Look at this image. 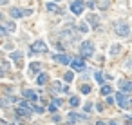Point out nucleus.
<instances>
[{
    "mask_svg": "<svg viewBox=\"0 0 132 125\" xmlns=\"http://www.w3.org/2000/svg\"><path fill=\"white\" fill-rule=\"evenodd\" d=\"M116 33H118L120 36H127V35L130 33L128 24H125V22H118V24H116Z\"/></svg>",
    "mask_w": 132,
    "mask_h": 125,
    "instance_id": "f257e3e1",
    "label": "nucleus"
},
{
    "mask_svg": "<svg viewBox=\"0 0 132 125\" xmlns=\"http://www.w3.org/2000/svg\"><path fill=\"white\" fill-rule=\"evenodd\" d=\"M116 100H118V105L121 107V109H128V98H127V94L125 93H118L116 94Z\"/></svg>",
    "mask_w": 132,
    "mask_h": 125,
    "instance_id": "f03ea898",
    "label": "nucleus"
},
{
    "mask_svg": "<svg viewBox=\"0 0 132 125\" xmlns=\"http://www.w3.org/2000/svg\"><path fill=\"white\" fill-rule=\"evenodd\" d=\"M83 7H85V4L82 2V0H74V2L71 4V11L74 15H82L83 13Z\"/></svg>",
    "mask_w": 132,
    "mask_h": 125,
    "instance_id": "7ed1b4c3",
    "label": "nucleus"
},
{
    "mask_svg": "<svg viewBox=\"0 0 132 125\" xmlns=\"http://www.w3.org/2000/svg\"><path fill=\"white\" fill-rule=\"evenodd\" d=\"M92 51H94V47H92L90 42H83V44H82V49H80L82 56H90V54H92Z\"/></svg>",
    "mask_w": 132,
    "mask_h": 125,
    "instance_id": "20e7f679",
    "label": "nucleus"
},
{
    "mask_svg": "<svg viewBox=\"0 0 132 125\" xmlns=\"http://www.w3.org/2000/svg\"><path fill=\"white\" fill-rule=\"evenodd\" d=\"M71 65H72L74 71H83V69H85V64H83L82 58H74V60L71 62Z\"/></svg>",
    "mask_w": 132,
    "mask_h": 125,
    "instance_id": "39448f33",
    "label": "nucleus"
},
{
    "mask_svg": "<svg viewBox=\"0 0 132 125\" xmlns=\"http://www.w3.org/2000/svg\"><path fill=\"white\" fill-rule=\"evenodd\" d=\"M120 89H121L123 93H128V91H132V82L121 80V82H120Z\"/></svg>",
    "mask_w": 132,
    "mask_h": 125,
    "instance_id": "423d86ee",
    "label": "nucleus"
},
{
    "mask_svg": "<svg viewBox=\"0 0 132 125\" xmlns=\"http://www.w3.org/2000/svg\"><path fill=\"white\" fill-rule=\"evenodd\" d=\"M52 60L58 62V64H69V58L63 56V54H56V56H52Z\"/></svg>",
    "mask_w": 132,
    "mask_h": 125,
    "instance_id": "0eeeda50",
    "label": "nucleus"
},
{
    "mask_svg": "<svg viewBox=\"0 0 132 125\" xmlns=\"http://www.w3.org/2000/svg\"><path fill=\"white\" fill-rule=\"evenodd\" d=\"M47 47H45V44L44 42H36V44L33 46V51H36V53H40V51H45Z\"/></svg>",
    "mask_w": 132,
    "mask_h": 125,
    "instance_id": "6e6552de",
    "label": "nucleus"
},
{
    "mask_svg": "<svg viewBox=\"0 0 132 125\" xmlns=\"http://www.w3.org/2000/svg\"><path fill=\"white\" fill-rule=\"evenodd\" d=\"M45 82H47V74H45V73H42V74L36 76V83H38V85H44Z\"/></svg>",
    "mask_w": 132,
    "mask_h": 125,
    "instance_id": "1a4fd4ad",
    "label": "nucleus"
},
{
    "mask_svg": "<svg viewBox=\"0 0 132 125\" xmlns=\"http://www.w3.org/2000/svg\"><path fill=\"white\" fill-rule=\"evenodd\" d=\"M22 15H24V11H20V9H16V7L11 9V16H13V18H20Z\"/></svg>",
    "mask_w": 132,
    "mask_h": 125,
    "instance_id": "9d476101",
    "label": "nucleus"
},
{
    "mask_svg": "<svg viewBox=\"0 0 132 125\" xmlns=\"http://www.w3.org/2000/svg\"><path fill=\"white\" fill-rule=\"evenodd\" d=\"M29 71H31V73H38V71H40V64H38V62H33L31 67H29Z\"/></svg>",
    "mask_w": 132,
    "mask_h": 125,
    "instance_id": "9b49d317",
    "label": "nucleus"
},
{
    "mask_svg": "<svg viewBox=\"0 0 132 125\" xmlns=\"http://www.w3.org/2000/svg\"><path fill=\"white\" fill-rule=\"evenodd\" d=\"M58 105H60V100H52V101H51V105H49V109L54 112L56 109H58Z\"/></svg>",
    "mask_w": 132,
    "mask_h": 125,
    "instance_id": "f8f14e48",
    "label": "nucleus"
},
{
    "mask_svg": "<svg viewBox=\"0 0 132 125\" xmlns=\"http://www.w3.org/2000/svg\"><path fill=\"white\" fill-rule=\"evenodd\" d=\"M24 96H25V98H29V100H36V98H38L33 91H25V93H24Z\"/></svg>",
    "mask_w": 132,
    "mask_h": 125,
    "instance_id": "ddd939ff",
    "label": "nucleus"
},
{
    "mask_svg": "<svg viewBox=\"0 0 132 125\" xmlns=\"http://www.w3.org/2000/svg\"><path fill=\"white\" fill-rule=\"evenodd\" d=\"M71 105H72V107H78V105H80V98H78V96H72V98H71Z\"/></svg>",
    "mask_w": 132,
    "mask_h": 125,
    "instance_id": "4468645a",
    "label": "nucleus"
},
{
    "mask_svg": "<svg viewBox=\"0 0 132 125\" xmlns=\"http://www.w3.org/2000/svg\"><path fill=\"white\" fill-rule=\"evenodd\" d=\"M101 94H103V96H109V94H110V87H109V85H101Z\"/></svg>",
    "mask_w": 132,
    "mask_h": 125,
    "instance_id": "2eb2a0df",
    "label": "nucleus"
},
{
    "mask_svg": "<svg viewBox=\"0 0 132 125\" xmlns=\"http://www.w3.org/2000/svg\"><path fill=\"white\" fill-rule=\"evenodd\" d=\"M120 49H121V47H120L118 44H114V46L110 47V54H118V53H120Z\"/></svg>",
    "mask_w": 132,
    "mask_h": 125,
    "instance_id": "dca6fc26",
    "label": "nucleus"
},
{
    "mask_svg": "<svg viewBox=\"0 0 132 125\" xmlns=\"http://www.w3.org/2000/svg\"><path fill=\"white\" fill-rule=\"evenodd\" d=\"M11 58L18 62V60H20V58H22V53H20V51H16V53H13V54H11Z\"/></svg>",
    "mask_w": 132,
    "mask_h": 125,
    "instance_id": "f3484780",
    "label": "nucleus"
},
{
    "mask_svg": "<svg viewBox=\"0 0 132 125\" xmlns=\"http://www.w3.org/2000/svg\"><path fill=\"white\" fill-rule=\"evenodd\" d=\"M94 78H96L98 83H101V85H103V76H101V73H96V74H94Z\"/></svg>",
    "mask_w": 132,
    "mask_h": 125,
    "instance_id": "a211bd4d",
    "label": "nucleus"
},
{
    "mask_svg": "<svg viewBox=\"0 0 132 125\" xmlns=\"http://www.w3.org/2000/svg\"><path fill=\"white\" fill-rule=\"evenodd\" d=\"M82 93H83V94H89V93H90V87L87 85V83H85V85H82Z\"/></svg>",
    "mask_w": 132,
    "mask_h": 125,
    "instance_id": "6ab92c4d",
    "label": "nucleus"
},
{
    "mask_svg": "<svg viewBox=\"0 0 132 125\" xmlns=\"http://www.w3.org/2000/svg\"><path fill=\"white\" fill-rule=\"evenodd\" d=\"M72 80H74V74H72V73H67V74H65V82H69V83H71Z\"/></svg>",
    "mask_w": 132,
    "mask_h": 125,
    "instance_id": "aec40b11",
    "label": "nucleus"
},
{
    "mask_svg": "<svg viewBox=\"0 0 132 125\" xmlns=\"http://www.w3.org/2000/svg\"><path fill=\"white\" fill-rule=\"evenodd\" d=\"M76 120H80V116H78V114H69V121H72V123H74Z\"/></svg>",
    "mask_w": 132,
    "mask_h": 125,
    "instance_id": "412c9836",
    "label": "nucleus"
},
{
    "mask_svg": "<svg viewBox=\"0 0 132 125\" xmlns=\"http://www.w3.org/2000/svg\"><path fill=\"white\" fill-rule=\"evenodd\" d=\"M89 22H90L92 26H96V24H98V18H96V16H89Z\"/></svg>",
    "mask_w": 132,
    "mask_h": 125,
    "instance_id": "4be33fe9",
    "label": "nucleus"
},
{
    "mask_svg": "<svg viewBox=\"0 0 132 125\" xmlns=\"http://www.w3.org/2000/svg\"><path fill=\"white\" fill-rule=\"evenodd\" d=\"M47 9H49V11L56 9V4H54V2H49V4H47Z\"/></svg>",
    "mask_w": 132,
    "mask_h": 125,
    "instance_id": "5701e85b",
    "label": "nucleus"
},
{
    "mask_svg": "<svg viewBox=\"0 0 132 125\" xmlns=\"http://www.w3.org/2000/svg\"><path fill=\"white\" fill-rule=\"evenodd\" d=\"M80 31L87 33V31H89V26H87V24H82V26H80Z\"/></svg>",
    "mask_w": 132,
    "mask_h": 125,
    "instance_id": "b1692460",
    "label": "nucleus"
},
{
    "mask_svg": "<svg viewBox=\"0 0 132 125\" xmlns=\"http://www.w3.org/2000/svg\"><path fill=\"white\" fill-rule=\"evenodd\" d=\"M7 29H9V31H15L16 27H15V24H13V22H9V24H7Z\"/></svg>",
    "mask_w": 132,
    "mask_h": 125,
    "instance_id": "393cba45",
    "label": "nucleus"
},
{
    "mask_svg": "<svg viewBox=\"0 0 132 125\" xmlns=\"http://www.w3.org/2000/svg\"><path fill=\"white\" fill-rule=\"evenodd\" d=\"M6 35H7V31L4 27H0V36H6Z\"/></svg>",
    "mask_w": 132,
    "mask_h": 125,
    "instance_id": "a878e982",
    "label": "nucleus"
},
{
    "mask_svg": "<svg viewBox=\"0 0 132 125\" xmlns=\"http://www.w3.org/2000/svg\"><path fill=\"white\" fill-rule=\"evenodd\" d=\"M52 89H56V91H60V89H62V85H60V83H54V85H52Z\"/></svg>",
    "mask_w": 132,
    "mask_h": 125,
    "instance_id": "bb28decb",
    "label": "nucleus"
},
{
    "mask_svg": "<svg viewBox=\"0 0 132 125\" xmlns=\"http://www.w3.org/2000/svg\"><path fill=\"white\" fill-rule=\"evenodd\" d=\"M109 125H118V123H116V121H110V123H109Z\"/></svg>",
    "mask_w": 132,
    "mask_h": 125,
    "instance_id": "cd10ccee",
    "label": "nucleus"
},
{
    "mask_svg": "<svg viewBox=\"0 0 132 125\" xmlns=\"http://www.w3.org/2000/svg\"><path fill=\"white\" fill-rule=\"evenodd\" d=\"M6 2H7V0H0V4H6Z\"/></svg>",
    "mask_w": 132,
    "mask_h": 125,
    "instance_id": "c85d7f7f",
    "label": "nucleus"
},
{
    "mask_svg": "<svg viewBox=\"0 0 132 125\" xmlns=\"http://www.w3.org/2000/svg\"><path fill=\"white\" fill-rule=\"evenodd\" d=\"M98 125H105V123H103V121H98Z\"/></svg>",
    "mask_w": 132,
    "mask_h": 125,
    "instance_id": "c756f323",
    "label": "nucleus"
}]
</instances>
